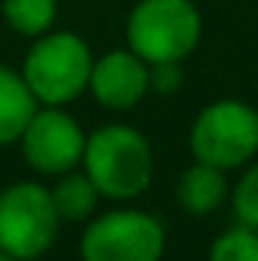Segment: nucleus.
I'll use <instances>...</instances> for the list:
<instances>
[{
	"mask_svg": "<svg viewBox=\"0 0 258 261\" xmlns=\"http://www.w3.org/2000/svg\"><path fill=\"white\" fill-rule=\"evenodd\" d=\"M164 225L146 210H110L79 237L82 261H161Z\"/></svg>",
	"mask_w": 258,
	"mask_h": 261,
	"instance_id": "6",
	"label": "nucleus"
},
{
	"mask_svg": "<svg viewBox=\"0 0 258 261\" xmlns=\"http://www.w3.org/2000/svg\"><path fill=\"white\" fill-rule=\"evenodd\" d=\"M179 88H183V61L149 64V91H155V94H176Z\"/></svg>",
	"mask_w": 258,
	"mask_h": 261,
	"instance_id": "15",
	"label": "nucleus"
},
{
	"mask_svg": "<svg viewBox=\"0 0 258 261\" xmlns=\"http://www.w3.org/2000/svg\"><path fill=\"white\" fill-rule=\"evenodd\" d=\"M207 261H258V231L240 225L219 234L210 246Z\"/></svg>",
	"mask_w": 258,
	"mask_h": 261,
	"instance_id": "13",
	"label": "nucleus"
},
{
	"mask_svg": "<svg viewBox=\"0 0 258 261\" xmlns=\"http://www.w3.org/2000/svg\"><path fill=\"white\" fill-rule=\"evenodd\" d=\"M100 189L94 186V179L88 173H76V170H67L58 176V182L52 186V200L61 213L64 222H82L88 219L97 203H100Z\"/></svg>",
	"mask_w": 258,
	"mask_h": 261,
	"instance_id": "11",
	"label": "nucleus"
},
{
	"mask_svg": "<svg viewBox=\"0 0 258 261\" xmlns=\"http://www.w3.org/2000/svg\"><path fill=\"white\" fill-rule=\"evenodd\" d=\"M37 110L40 100L34 97L24 76L0 64V146L18 143Z\"/></svg>",
	"mask_w": 258,
	"mask_h": 261,
	"instance_id": "10",
	"label": "nucleus"
},
{
	"mask_svg": "<svg viewBox=\"0 0 258 261\" xmlns=\"http://www.w3.org/2000/svg\"><path fill=\"white\" fill-rule=\"evenodd\" d=\"M194 161L234 170L258 155V110L246 100H213L192 122L189 130Z\"/></svg>",
	"mask_w": 258,
	"mask_h": 261,
	"instance_id": "5",
	"label": "nucleus"
},
{
	"mask_svg": "<svg viewBox=\"0 0 258 261\" xmlns=\"http://www.w3.org/2000/svg\"><path fill=\"white\" fill-rule=\"evenodd\" d=\"M0 9L3 21L28 40L49 34L58 18V0H3Z\"/></svg>",
	"mask_w": 258,
	"mask_h": 261,
	"instance_id": "12",
	"label": "nucleus"
},
{
	"mask_svg": "<svg viewBox=\"0 0 258 261\" xmlns=\"http://www.w3.org/2000/svg\"><path fill=\"white\" fill-rule=\"evenodd\" d=\"M94 55L73 31H49L34 40L24 55L21 76L43 107H64L88 91Z\"/></svg>",
	"mask_w": 258,
	"mask_h": 261,
	"instance_id": "2",
	"label": "nucleus"
},
{
	"mask_svg": "<svg viewBox=\"0 0 258 261\" xmlns=\"http://www.w3.org/2000/svg\"><path fill=\"white\" fill-rule=\"evenodd\" d=\"M228 170L194 161L189 170H183L176 182V200L186 213L192 216H210L216 213L228 197H231V182L225 176Z\"/></svg>",
	"mask_w": 258,
	"mask_h": 261,
	"instance_id": "9",
	"label": "nucleus"
},
{
	"mask_svg": "<svg viewBox=\"0 0 258 261\" xmlns=\"http://www.w3.org/2000/svg\"><path fill=\"white\" fill-rule=\"evenodd\" d=\"M85 173L110 200H134L152 186L155 158L149 140L131 125H104L91 130L82 155Z\"/></svg>",
	"mask_w": 258,
	"mask_h": 261,
	"instance_id": "1",
	"label": "nucleus"
},
{
	"mask_svg": "<svg viewBox=\"0 0 258 261\" xmlns=\"http://www.w3.org/2000/svg\"><path fill=\"white\" fill-rule=\"evenodd\" d=\"M61 213L52 189L34 179L12 182L0 192V249L18 261L43 258L61 231Z\"/></svg>",
	"mask_w": 258,
	"mask_h": 261,
	"instance_id": "4",
	"label": "nucleus"
},
{
	"mask_svg": "<svg viewBox=\"0 0 258 261\" xmlns=\"http://www.w3.org/2000/svg\"><path fill=\"white\" fill-rule=\"evenodd\" d=\"M18 143H21V155L31 164V170L43 176H61L82 164L88 134L64 107L40 103V110L28 122Z\"/></svg>",
	"mask_w": 258,
	"mask_h": 261,
	"instance_id": "7",
	"label": "nucleus"
},
{
	"mask_svg": "<svg viewBox=\"0 0 258 261\" xmlns=\"http://www.w3.org/2000/svg\"><path fill=\"white\" fill-rule=\"evenodd\" d=\"M231 203H234V216L240 219V225L258 231V164H252L237 179L231 192Z\"/></svg>",
	"mask_w": 258,
	"mask_h": 261,
	"instance_id": "14",
	"label": "nucleus"
},
{
	"mask_svg": "<svg viewBox=\"0 0 258 261\" xmlns=\"http://www.w3.org/2000/svg\"><path fill=\"white\" fill-rule=\"evenodd\" d=\"M0 261H18V258H12L9 252H3V249H0Z\"/></svg>",
	"mask_w": 258,
	"mask_h": 261,
	"instance_id": "16",
	"label": "nucleus"
},
{
	"mask_svg": "<svg viewBox=\"0 0 258 261\" xmlns=\"http://www.w3.org/2000/svg\"><path fill=\"white\" fill-rule=\"evenodd\" d=\"M88 91L104 110H134L149 94V61H143L134 49H113L94 58Z\"/></svg>",
	"mask_w": 258,
	"mask_h": 261,
	"instance_id": "8",
	"label": "nucleus"
},
{
	"mask_svg": "<svg viewBox=\"0 0 258 261\" xmlns=\"http://www.w3.org/2000/svg\"><path fill=\"white\" fill-rule=\"evenodd\" d=\"M203 18L192 0H140L125 24L128 49L143 61H186L197 49Z\"/></svg>",
	"mask_w": 258,
	"mask_h": 261,
	"instance_id": "3",
	"label": "nucleus"
}]
</instances>
